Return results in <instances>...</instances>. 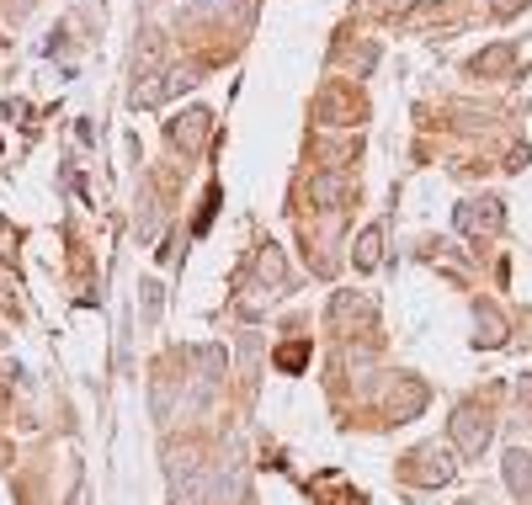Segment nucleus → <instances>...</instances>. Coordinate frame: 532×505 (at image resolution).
Listing matches in <instances>:
<instances>
[{
  "label": "nucleus",
  "mask_w": 532,
  "mask_h": 505,
  "mask_svg": "<svg viewBox=\"0 0 532 505\" xmlns=\"http://www.w3.org/2000/svg\"><path fill=\"white\" fill-rule=\"evenodd\" d=\"M453 437H458V447H464L469 458H480V453H485V442H490V421H485V410H458Z\"/></svg>",
  "instance_id": "f257e3e1"
},
{
  "label": "nucleus",
  "mask_w": 532,
  "mask_h": 505,
  "mask_svg": "<svg viewBox=\"0 0 532 505\" xmlns=\"http://www.w3.org/2000/svg\"><path fill=\"white\" fill-rule=\"evenodd\" d=\"M187 85H192V69H171L160 85L133 91V107H155V101H165V96H176V91H187Z\"/></svg>",
  "instance_id": "f03ea898"
},
{
  "label": "nucleus",
  "mask_w": 532,
  "mask_h": 505,
  "mask_svg": "<svg viewBox=\"0 0 532 505\" xmlns=\"http://www.w3.org/2000/svg\"><path fill=\"white\" fill-rule=\"evenodd\" d=\"M346 192H352V181H346V176H314V181H309V197H314V202H325V208H336Z\"/></svg>",
  "instance_id": "7ed1b4c3"
},
{
  "label": "nucleus",
  "mask_w": 532,
  "mask_h": 505,
  "mask_svg": "<svg viewBox=\"0 0 532 505\" xmlns=\"http://www.w3.org/2000/svg\"><path fill=\"white\" fill-rule=\"evenodd\" d=\"M378 240H384L378 229H362V240H357V266H362V272L378 266Z\"/></svg>",
  "instance_id": "20e7f679"
},
{
  "label": "nucleus",
  "mask_w": 532,
  "mask_h": 505,
  "mask_svg": "<svg viewBox=\"0 0 532 505\" xmlns=\"http://www.w3.org/2000/svg\"><path fill=\"white\" fill-rule=\"evenodd\" d=\"M506 479H512L517 490H528V485H532V458H522V453H512V458H506Z\"/></svg>",
  "instance_id": "39448f33"
},
{
  "label": "nucleus",
  "mask_w": 532,
  "mask_h": 505,
  "mask_svg": "<svg viewBox=\"0 0 532 505\" xmlns=\"http://www.w3.org/2000/svg\"><path fill=\"white\" fill-rule=\"evenodd\" d=\"M171 133H176V144H181V138H187V144H197V138H202V133H208V112H192V117H187V128H181V122H176V128H171Z\"/></svg>",
  "instance_id": "423d86ee"
},
{
  "label": "nucleus",
  "mask_w": 532,
  "mask_h": 505,
  "mask_svg": "<svg viewBox=\"0 0 532 505\" xmlns=\"http://www.w3.org/2000/svg\"><path fill=\"white\" fill-rule=\"evenodd\" d=\"M506 59H512V48H490V53H480V59H474V69H480V75H490V69H501Z\"/></svg>",
  "instance_id": "0eeeda50"
}]
</instances>
